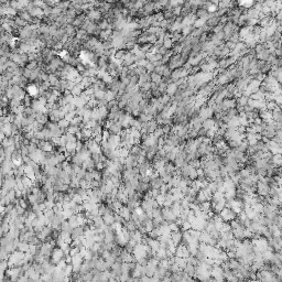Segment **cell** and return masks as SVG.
<instances>
[{
  "instance_id": "cell-1",
  "label": "cell",
  "mask_w": 282,
  "mask_h": 282,
  "mask_svg": "<svg viewBox=\"0 0 282 282\" xmlns=\"http://www.w3.org/2000/svg\"><path fill=\"white\" fill-rule=\"evenodd\" d=\"M184 63L182 61V56L181 54H173L172 56L170 57V61L168 63V67L170 68L171 71H174L176 68L180 67H183Z\"/></svg>"
},
{
  "instance_id": "cell-2",
  "label": "cell",
  "mask_w": 282,
  "mask_h": 282,
  "mask_svg": "<svg viewBox=\"0 0 282 282\" xmlns=\"http://www.w3.org/2000/svg\"><path fill=\"white\" fill-rule=\"evenodd\" d=\"M65 259V252L63 251V250L61 249V248H58V247H55L53 249V251H52L51 254V261H52V264L53 265H57L60 261L64 260Z\"/></svg>"
},
{
  "instance_id": "cell-3",
  "label": "cell",
  "mask_w": 282,
  "mask_h": 282,
  "mask_svg": "<svg viewBox=\"0 0 282 282\" xmlns=\"http://www.w3.org/2000/svg\"><path fill=\"white\" fill-rule=\"evenodd\" d=\"M220 217L223 218V220L225 221V223H230V221L235 220L236 218L238 217V214L236 212H234L231 208H228L226 207L223 212L220 213Z\"/></svg>"
},
{
  "instance_id": "cell-4",
  "label": "cell",
  "mask_w": 282,
  "mask_h": 282,
  "mask_svg": "<svg viewBox=\"0 0 282 282\" xmlns=\"http://www.w3.org/2000/svg\"><path fill=\"white\" fill-rule=\"evenodd\" d=\"M26 91L28 93V95L31 96L33 99H37L40 97V87L37 84H34V83L28 84V86L26 87Z\"/></svg>"
},
{
  "instance_id": "cell-5",
  "label": "cell",
  "mask_w": 282,
  "mask_h": 282,
  "mask_svg": "<svg viewBox=\"0 0 282 282\" xmlns=\"http://www.w3.org/2000/svg\"><path fill=\"white\" fill-rule=\"evenodd\" d=\"M108 142H109L110 147L112 149H119L121 147V138H120L119 135H111L109 139H108Z\"/></svg>"
},
{
  "instance_id": "cell-6",
  "label": "cell",
  "mask_w": 282,
  "mask_h": 282,
  "mask_svg": "<svg viewBox=\"0 0 282 282\" xmlns=\"http://www.w3.org/2000/svg\"><path fill=\"white\" fill-rule=\"evenodd\" d=\"M255 55H256V58L258 60V61L267 62L269 60V57L271 56V52H270V50H269L268 47H265L262 51L258 52V53H256Z\"/></svg>"
},
{
  "instance_id": "cell-7",
  "label": "cell",
  "mask_w": 282,
  "mask_h": 282,
  "mask_svg": "<svg viewBox=\"0 0 282 282\" xmlns=\"http://www.w3.org/2000/svg\"><path fill=\"white\" fill-rule=\"evenodd\" d=\"M202 127L203 129H205L206 131L208 130H216V121H215L214 118H210V119H206L204 120L203 124H202Z\"/></svg>"
},
{
  "instance_id": "cell-8",
  "label": "cell",
  "mask_w": 282,
  "mask_h": 282,
  "mask_svg": "<svg viewBox=\"0 0 282 282\" xmlns=\"http://www.w3.org/2000/svg\"><path fill=\"white\" fill-rule=\"evenodd\" d=\"M84 91H85V87L83 86L82 83H75L74 87H73V89L71 91V93H72V95L74 96V97H79V96L84 93Z\"/></svg>"
},
{
  "instance_id": "cell-9",
  "label": "cell",
  "mask_w": 282,
  "mask_h": 282,
  "mask_svg": "<svg viewBox=\"0 0 282 282\" xmlns=\"http://www.w3.org/2000/svg\"><path fill=\"white\" fill-rule=\"evenodd\" d=\"M84 234H85V228L84 226H78L76 228L73 229V233H72V239L75 240L77 238H81V237H84Z\"/></svg>"
},
{
  "instance_id": "cell-10",
  "label": "cell",
  "mask_w": 282,
  "mask_h": 282,
  "mask_svg": "<svg viewBox=\"0 0 282 282\" xmlns=\"http://www.w3.org/2000/svg\"><path fill=\"white\" fill-rule=\"evenodd\" d=\"M124 228H126L127 230L129 231V233H132V231H136L138 230V227L137 225L133 223L131 219H129V220H125L124 223Z\"/></svg>"
},
{
  "instance_id": "cell-11",
  "label": "cell",
  "mask_w": 282,
  "mask_h": 282,
  "mask_svg": "<svg viewBox=\"0 0 282 282\" xmlns=\"http://www.w3.org/2000/svg\"><path fill=\"white\" fill-rule=\"evenodd\" d=\"M73 229L74 228L71 226V224L68 223V220H64L63 223H62V225H61V229H60V231H63V233H67V234H71V235H72Z\"/></svg>"
},
{
  "instance_id": "cell-12",
  "label": "cell",
  "mask_w": 282,
  "mask_h": 282,
  "mask_svg": "<svg viewBox=\"0 0 282 282\" xmlns=\"http://www.w3.org/2000/svg\"><path fill=\"white\" fill-rule=\"evenodd\" d=\"M177 89H179L177 85L175 84V83H171V84L168 85V89H166V95H169V96H171V97H173V96L176 94Z\"/></svg>"
},
{
  "instance_id": "cell-13",
  "label": "cell",
  "mask_w": 282,
  "mask_h": 282,
  "mask_svg": "<svg viewBox=\"0 0 282 282\" xmlns=\"http://www.w3.org/2000/svg\"><path fill=\"white\" fill-rule=\"evenodd\" d=\"M173 45H174V42H173L172 39H171V33L169 32V34L166 35L163 40V47H166L168 50H172Z\"/></svg>"
},
{
  "instance_id": "cell-14",
  "label": "cell",
  "mask_w": 282,
  "mask_h": 282,
  "mask_svg": "<svg viewBox=\"0 0 282 282\" xmlns=\"http://www.w3.org/2000/svg\"><path fill=\"white\" fill-rule=\"evenodd\" d=\"M250 97H247V96H240L239 98H237L236 99V101H237V105H240V106H243V107H246V106L248 105V100H249Z\"/></svg>"
},
{
  "instance_id": "cell-15",
  "label": "cell",
  "mask_w": 282,
  "mask_h": 282,
  "mask_svg": "<svg viewBox=\"0 0 282 282\" xmlns=\"http://www.w3.org/2000/svg\"><path fill=\"white\" fill-rule=\"evenodd\" d=\"M18 250L27 254V252H29V250H30V245H29L28 243H24V241H20V244H19V246H18Z\"/></svg>"
},
{
  "instance_id": "cell-16",
  "label": "cell",
  "mask_w": 282,
  "mask_h": 282,
  "mask_svg": "<svg viewBox=\"0 0 282 282\" xmlns=\"http://www.w3.org/2000/svg\"><path fill=\"white\" fill-rule=\"evenodd\" d=\"M105 99L107 100L108 103L112 101V100H116L117 99V94L114 93L111 91H107L106 92V95H105Z\"/></svg>"
},
{
  "instance_id": "cell-17",
  "label": "cell",
  "mask_w": 282,
  "mask_h": 282,
  "mask_svg": "<svg viewBox=\"0 0 282 282\" xmlns=\"http://www.w3.org/2000/svg\"><path fill=\"white\" fill-rule=\"evenodd\" d=\"M150 75H151V82L154 83V84L159 85L161 82H162V79H163V77L161 76V75L156 74V73H152V74H150Z\"/></svg>"
},
{
  "instance_id": "cell-18",
  "label": "cell",
  "mask_w": 282,
  "mask_h": 282,
  "mask_svg": "<svg viewBox=\"0 0 282 282\" xmlns=\"http://www.w3.org/2000/svg\"><path fill=\"white\" fill-rule=\"evenodd\" d=\"M49 82H50V84H51L52 87H55L56 85L58 84V82H60V78H58V77L56 76L55 74H50Z\"/></svg>"
},
{
  "instance_id": "cell-19",
  "label": "cell",
  "mask_w": 282,
  "mask_h": 282,
  "mask_svg": "<svg viewBox=\"0 0 282 282\" xmlns=\"http://www.w3.org/2000/svg\"><path fill=\"white\" fill-rule=\"evenodd\" d=\"M104 221H105V224L107 226H111L112 224L115 223V215H106V216L103 217Z\"/></svg>"
},
{
  "instance_id": "cell-20",
  "label": "cell",
  "mask_w": 282,
  "mask_h": 282,
  "mask_svg": "<svg viewBox=\"0 0 282 282\" xmlns=\"http://www.w3.org/2000/svg\"><path fill=\"white\" fill-rule=\"evenodd\" d=\"M57 124H58V127H60L61 129H64V130H66V129H67L68 127H70V125H71L70 121H67L65 118L62 119V120H60Z\"/></svg>"
},
{
  "instance_id": "cell-21",
  "label": "cell",
  "mask_w": 282,
  "mask_h": 282,
  "mask_svg": "<svg viewBox=\"0 0 282 282\" xmlns=\"http://www.w3.org/2000/svg\"><path fill=\"white\" fill-rule=\"evenodd\" d=\"M146 71H147L148 74H152V73H154V71H156V66H154L153 63H148V65L146 66Z\"/></svg>"
},
{
  "instance_id": "cell-22",
  "label": "cell",
  "mask_w": 282,
  "mask_h": 282,
  "mask_svg": "<svg viewBox=\"0 0 282 282\" xmlns=\"http://www.w3.org/2000/svg\"><path fill=\"white\" fill-rule=\"evenodd\" d=\"M153 135L156 136L158 139H159V138H161V137H164V132H163V129H162V127L159 126V128L156 129V132H154Z\"/></svg>"
}]
</instances>
